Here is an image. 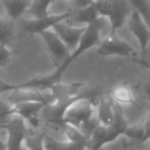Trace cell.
<instances>
[{
  "instance_id": "1",
  "label": "cell",
  "mask_w": 150,
  "mask_h": 150,
  "mask_svg": "<svg viewBox=\"0 0 150 150\" xmlns=\"http://www.w3.org/2000/svg\"><path fill=\"white\" fill-rule=\"evenodd\" d=\"M108 24L107 20L105 18L100 16L99 18H97L94 23L88 25L85 29V32L82 35L81 39L79 41V44L77 45V47L75 48L73 52L69 55V59L65 61L64 64H62L61 67L55 69V71H57L59 75L63 76L64 71L67 69V67L78 59L82 54H84L85 52H87L88 50H90L93 47H97L100 41L103 39L102 38V32L104 30L105 25Z\"/></svg>"
},
{
  "instance_id": "2",
  "label": "cell",
  "mask_w": 150,
  "mask_h": 150,
  "mask_svg": "<svg viewBox=\"0 0 150 150\" xmlns=\"http://www.w3.org/2000/svg\"><path fill=\"white\" fill-rule=\"evenodd\" d=\"M98 98V96L88 95L78 96L64 108L61 115V122L80 128L95 117V105Z\"/></svg>"
},
{
  "instance_id": "3",
  "label": "cell",
  "mask_w": 150,
  "mask_h": 150,
  "mask_svg": "<svg viewBox=\"0 0 150 150\" xmlns=\"http://www.w3.org/2000/svg\"><path fill=\"white\" fill-rule=\"evenodd\" d=\"M94 3L99 16L108 22L109 34L117 33L126 24L133 9L127 0H100Z\"/></svg>"
},
{
  "instance_id": "4",
  "label": "cell",
  "mask_w": 150,
  "mask_h": 150,
  "mask_svg": "<svg viewBox=\"0 0 150 150\" xmlns=\"http://www.w3.org/2000/svg\"><path fill=\"white\" fill-rule=\"evenodd\" d=\"M45 105L43 101L40 100L20 101L0 111V119L5 120L10 115H18L33 128H37L40 124V115Z\"/></svg>"
},
{
  "instance_id": "5",
  "label": "cell",
  "mask_w": 150,
  "mask_h": 150,
  "mask_svg": "<svg viewBox=\"0 0 150 150\" xmlns=\"http://www.w3.org/2000/svg\"><path fill=\"white\" fill-rule=\"evenodd\" d=\"M97 54L100 56L137 57V51L130 43L119 37L117 33L106 35L97 45Z\"/></svg>"
},
{
  "instance_id": "6",
  "label": "cell",
  "mask_w": 150,
  "mask_h": 150,
  "mask_svg": "<svg viewBox=\"0 0 150 150\" xmlns=\"http://www.w3.org/2000/svg\"><path fill=\"white\" fill-rule=\"evenodd\" d=\"M6 131L5 149L24 150V143L29 133L28 124L18 115H10L5 119L3 128Z\"/></svg>"
},
{
  "instance_id": "7",
  "label": "cell",
  "mask_w": 150,
  "mask_h": 150,
  "mask_svg": "<svg viewBox=\"0 0 150 150\" xmlns=\"http://www.w3.org/2000/svg\"><path fill=\"white\" fill-rule=\"evenodd\" d=\"M45 44V48L48 52L50 59L54 67H57L64 64L65 61L69 59L71 55V51L69 48L65 46V44L60 40V38L55 34L52 29L42 32L40 34Z\"/></svg>"
},
{
  "instance_id": "8",
  "label": "cell",
  "mask_w": 150,
  "mask_h": 150,
  "mask_svg": "<svg viewBox=\"0 0 150 150\" xmlns=\"http://www.w3.org/2000/svg\"><path fill=\"white\" fill-rule=\"evenodd\" d=\"M127 25L130 33L137 39L142 51L143 58L145 57L147 48L150 44V28L143 18V16L137 10L132 9L128 20Z\"/></svg>"
},
{
  "instance_id": "9",
  "label": "cell",
  "mask_w": 150,
  "mask_h": 150,
  "mask_svg": "<svg viewBox=\"0 0 150 150\" xmlns=\"http://www.w3.org/2000/svg\"><path fill=\"white\" fill-rule=\"evenodd\" d=\"M71 13H73V10H67L57 14L50 13L43 18H32L29 20H24L22 22V27L27 33L40 35L42 32L51 29L56 23L69 18Z\"/></svg>"
},
{
  "instance_id": "10",
  "label": "cell",
  "mask_w": 150,
  "mask_h": 150,
  "mask_svg": "<svg viewBox=\"0 0 150 150\" xmlns=\"http://www.w3.org/2000/svg\"><path fill=\"white\" fill-rule=\"evenodd\" d=\"M122 135L112 126H103L98 124L87 139V148L91 150H101L105 145L111 144Z\"/></svg>"
},
{
  "instance_id": "11",
  "label": "cell",
  "mask_w": 150,
  "mask_h": 150,
  "mask_svg": "<svg viewBox=\"0 0 150 150\" xmlns=\"http://www.w3.org/2000/svg\"><path fill=\"white\" fill-rule=\"evenodd\" d=\"M51 29L55 32V34L60 38V40L65 44V46L69 48L71 53L79 44V41L85 32L86 27L74 26L67 22V20H63L61 22L56 23Z\"/></svg>"
},
{
  "instance_id": "12",
  "label": "cell",
  "mask_w": 150,
  "mask_h": 150,
  "mask_svg": "<svg viewBox=\"0 0 150 150\" xmlns=\"http://www.w3.org/2000/svg\"><path fill=\"white\" fill-rule=\"evenodd\" d=\"M115 103L110 97L107 96L99 97L95 105V117L99 124L103 126H110L115 117Z\"/></svg>"
},
{
  "instance_id": "13",
  "label": "cell",
  "mask_w": 150,
  "mask_h": 150,
  "mask_svg": "<svg viewBox=\"0 0 150 150\" xmlns=\"http://www.w3.org/2000/svg\"><path fill=\"white\" fill-rule=\"evenodd\" d=\"M99 18L100 16L96 9L95 3H92L86 7L79 8L77 11H73L71 16L69 18H67V22H69L74 26L87 27L88 25L94 23Z\"/></svg>"
},
{
  "instance_id": "14",
  "label": "cell",
  "mask_w": 150,
  "mask_h": 150,
  "mask_svg": "<svg viewBox=\"0 0 150 150\" xmlns=\"http://www.w3.org/2000/svg\"><path fill=\"white\" fill-rule=\"evenodd\" d=\"M110 97L117 104L124 107H130L136 103L134 91L131 89L128 85L120 84L115 86L110 91Z\"/></svg>"
},
{
  "instance_id": "15",
  "label": "cell",
  "mask_w": 150,
  "mask_h": 150,
  "mask_svg": "<svg viewBox=\"0 0 150 150\" xmlns=\"http://www.w3.org/2000/svg\"><path fill=\"white\" fill-rule=\"evenodd\" d=\"M31 2L32 0H2L6 16L13 22L28 11Z\"/></svg>"
},
{
  "instance_id": "16",
  "label": "cell",
  "mask_w": 150,
  "mask_h": 150,
  "mask_svg": "<svg viewBox=\"0 0 150 150\" xmlns=\"http://www.w3.org/2000/svg\"><path fill=\"white\" fill-rule=\"evenodd\" d=\"M86 141H57L53 138L45 136L44 146L45 150H85L87 147Z\"/></svg>"
},
{
  "instance_id": "17",
  "label": "cell",
  "mask_w": 150,
  "mask_h": 150,
  "mask_svg": "<svg viewBox=\"0 0 150 150\" xmlns=\"http://www.w3.org/2000/svg\"><path fill=\"white\" fill-rule=\"evenodd\" d=\"M53 0H32L31 5L28 11L31 14L32 18H43L48 14L49 7L51 6Z\"/></svg>"
},
{
  "instance_id": "18",
  "label": "cell",
  "mask_w": 150,
  "mask_h": 150,
  "mask_svg": "<svg viewBox=\"0 0 150 150\" xmlns=\"http://www.w3.org/2000/svg\"><path fill=\"white\" fill-rule=\"evenodd\" d=\"M14 36L13 21L9 18L0 16V44L8 45Z\"/></svg>"
},
{
  "instance_id": "19",
  "label": "cell",
  "mask_w": 150,
  "mask_h": 150,
  "mask_svg": "<svg viewBox=\"0 0 150 150\" xmlns=\"http://www.w3.org/2000/svg\"><path fill=\"white\" fill-rule=\"evenodd\" d=\"M45 135L44 134H29L27 135L24 143V150H45L44 146Z\"/></svg>"
},
{
  "instance_id": "20",
  "label": "cell",
  "mask_w": 150,
  "mask_h": 150,
  "mask_svg": "<svg viewBox=\"0 0 150 150\" xmlns=\"http://www.w3.org/2000/svg\"><path fill=\"white\" fill-rule=\"evenodd\" d=\"M133 9L137 10L150 28V8L148 0H127Z\"/></svg>"
},
{
  "instance_id": "21",
  "label": "cell",
  "mask_w": 150,
  "mask_h": 150,
  "mask_svg": "<svg viewBox=\"0 0 150 150\" xmlns=\"http://www.w3.org/2000/svg\"><path fill=\"white\" fill-rule=\"evenodd\" d=\"M12 57V51L8 45L0 44V69L6 67L9 64Z\"/></svg>"
},
{
  "instance_id": "22",
  "label": "cell",
  "mask_w": 150,
  "mask_h": 150,
  "mask_svg": "<svg viewBox=\"0 0 150 150\" xmlns=\"http://www.w3.org/2000/svg\"><path fill=\"white\" fill-rule=\"evenodd\" d=\"M143 128H144V141L146 142L150 138V112L147 113L142 119Z\"/></svg>"
},
{
  "instance_id": "23",
  "label": "cell",
  "mask_w": 150,
  "mask_h": 150,
  "mask_svg": "<svg viewBox=\"0 0 150 150\" xmlns=\"http://www.w3.org/2000/svg\"><path fill=\"white\" fill-rule=\"evenodd\" d=\"M12 90H16V84L7 83V82L0 80V98H1V95L10 92Z\"/></svg>"
},
{
  "instance_id": "24",
  "label": "cell",
  "mask_w": 150,
  "mask_h": 150,
  "mask_svg": "<svg viewBox=\"0 0 150 150\" xmlns=\"http://www.w3.org/2000/svg\"><path fill=\"white\" fill-rule=\"evenodd\" d=\"M142 93H143V97H144L146 100L150 101V80L147 81L146 83L143 85Z\"/></svg>"
},
{
  "instance_id": "25",
  "label": "cell",
  "mask_w": 150,
  "mask_h": 150,
  "mask_svg": "<svg viewBox=\"0 0 150 150\" xmlns=\"http://www.w3.org/2000/svg\"><path fill=\"white\" fill-rule=\"evenodd\" d=\"M91 2H93V3H94V2H97V1H100V0H90Z\"/></svg>"
},
{
  "instance_id": "26",
  "label": "cell",
  "mask_w": 150,
  "mask_h": 150,
  "mask_svg": "<svg viewBox=\"0 0 150 150\" xmlns=\"http://www.w3.org/2000/svg\"><path fill=\"white\" fill-rule=\"evenodd\" d=\"M67 1H71V2H73V1H75V0H67Z\"/></svg>"
},
{
  "instance_id": "27",
  "label": "cell",
  "mask_w": 150,
  "mask_h": 150,
  "mask_svg": "<svg viewBox=\"0 0 150 150\" xmlns=\"http://www.w3.org/2000/svg\"><path fill=\"white\" fill-rule=\"evenodd\" d=\"M148 3H149V8H150V0H148Z\"/></svg>"
},
{
  "instance_id": "28",
  "label": "cell",
  "mask_w": 150,
  "mask_h": 150,
  "mask_svg": "<svg viewBox=\"0 0 150 150\" xmlns=\"http://www.w3.org/2000/svg\"><path fill=\"white\" fill-rule=\"evenodd\" d=\"M85 150H91V149H88L87 147H86V149H85Z\"/></svg>"
},
{
  "instance_id": "29",
  "label": "cell",
  "mask_w": 150,
  "mask_h": 150,
  "mask_svg": "<svg viewBox=\"0 0 150 150\" xmlns=\"http://www.w3.org/2000/svg\"><path fill=\"white\" fill-rule=\"evenodd\" d=\"M147 141H150V138H149V139H148V140H147Z\"/></svg>"
}]
</instances>
